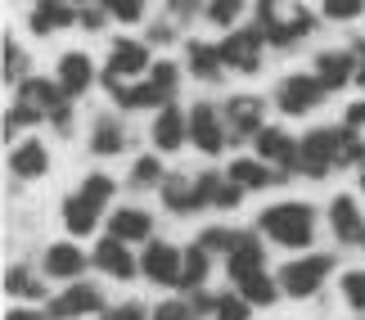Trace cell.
Segmentation results:
<instances>
[{"label":"cell","mask_w":365,"mask_h":320,"mask_svg":"<svg viewBox=\"0 0 365 320\" xmlns=\"http://www.w3.org/2000/svg\"><path fill=\"white\" fill-rule=\"evenodd\" d=\"M63 5H68V0H63Z\"/></svg>","instance_id":"816d5d0a"},{"label":"cell","mask_w":365,"mask_h":320,"mask_svg":"<svg viewBox=\"0 0 365 320\" xmlns=\"http://www.w3.org/2000/svg\"><path fill=\"white\" fill-rule=\"evenodd\" d=\"M113 100H118V108L135 113V108H158L167 95L153 86V81H126V86H118V91H113Z\"/></svg>","instance_id":"d4e9b609"},{"label":"cell","mask_w":365,"mask_h":320,"mask_svg":"<svg viewBox=\"0 0 365 320\" xmlns=\"http://www.w3.org/2000/svg\"><path fill=\"white\" fill-rule=\"evenodd\" d=\"M190 140L207 158L226 149V122H221L217 104H194V113H190Z\"/></svg>","instance_id":"52a82bcc"},{"label":"cell","mask_w":365,"mask_h":320,"mask_svg":"<svg viewBox=\"0 0 365 320\" xmlns=\"http://www.w3.org/2000/svg\"><path fill=\"white\" fill-rule=\"evenodd\" d=\"M226 267H230V280L235 284H240L244 275L266 271V253H262V239H257V234H235L230 248H226Z\"/></svg>","instance_id":"30bf717a"},{"label":"cell","mask_w":365,"mask_h":320,"mask_svg":"<svg viewBox=\"0 0 365 320\" xmlns=\"http://www.w3.org/2000/svg\"><path fill=\"white\" fill-rule=\"evenodd\" d=\"M81 27H104V14L100 9H86V14H81Z\"/></svg>","instance_id":"bcb514c9"},{"label":"cell","mask_w":365,"mask_h":320,"mask_svg":"<svg viewBox=\"0 0 365 320\" xmlns=\"http://www.w3.org/2000/svg\"><path fill=\"white\" fill-rule=\"evenodd\" d=\"M240 194H244V190H240V185H235V180L226 176V180H221V190H217V199H212V203H217V207H240Z\"/></svg>","instance_id":"b9f144b4"},{"label":"cell","mask_w":365,"mask_h":320,"mask_svg":"<svg viewBox=\"0 0 365 320\" xmlns=\"http://www.w3.org/2000/svg\"><path fill=\"white\" fill-rule=\"evenodd\" d=\"M235 289H240V294L252 302V307H271V302L279 298V280H271L266 271H257V275H244V280L235 284Z\"/></svg>","instance_id":"f1b7e54d"},{"label":"cell","mask_w":365,"mask_h":320,"mask_svg":"<svg viewBox=\"0 0 365 320\" xmlns=\"http://www.w3.org/2000/svg\"><path fill=\"white\" fill-rule=\"evenodd\" d=\"M356 244H361V248H365V230H361V239H356Z\"/></svg>","instance_id":"681fc988"},{"label":"cell","mask_w":365,"mask_h":320,"mask_svg":"<svg viewBox=\"0 0 365 320\" xmlns=\"http://www.w3.org/2000/svg\"><path fill=\"white\" fill-rule=\"evenodd\" d=\"M140 271H145L149 284H163V289H180V271H185V253L172 244H149L145 257H140Z\"/></svg>","instance_id":"8992f818"},{"label":"cell","mask_w":365,"mask_h":320,"mask_svg":"<svg viewBox=\"0 0 365 320\" xmlns=\"http://www.w3.org/2000/svg\"><path fill=\"white\" fill-rule=\"evenodd\" d=\"M95 267L108 271L113 280H131L135 275V262H131V253H126V239H118V234H108V239L95 248Z\"/></svg>","instance_id":"ffe728a7"},{"label":"cell","mask_w":365,"mask_h":320,"mask_svg":"<svg viewBox=\"0 0 365 320\" xmlns=\"http://www.w3.org/2000/svg\"><path fill=\"white\" fill-rule=\"evenodd\" d=\"M226 127H230L235 140L262 131V100L257 95H235V100L226 104Z\"/></svg>","instance_id":"2e32d148"},{"label":"cell","mask_w":365,"mask_h":320,"mask_svg":"<svg viewBox=\"0 0 365 320\" xmlns=\"http://www.w3.org/2000/svg\"><path fill=\"white\" fill-rule=\"evenodd\" d=\"M347 127H356V131L365 127V100H361V104H352V108H347Z\"/></svg>","instance_id":"f6af8a7d"},{"label":"cell","mask_w":365,"mask_h":320,"mask_svg":"<svg viewBox=\"0 0 365 320\" xmlns=\"http://www.w3.org/2000/svg\"><path fill=\"white\" fill-rule=\"evenodd\" d=\"M343 302L356 307V311H365V271H347L343 275Z\"/></svg>","instance_id":"e575fe53"},{"label":"cell","mask_w":365,"mask_h":320,"mask_svg":"<svg viewBox=\"0 0 365 320\" xmlns=\"http://www.w3.org/2000/svg\"><path fill=\"white\" fill-rule=\"evenodd\" d=\"M312 27H316V19H312V14H307L302 5H293V14H289V19H279L275 27H266L262 36L271 41V46H293V41H298V36H307Z\"/></svg>","instance_id":"cb8c5ba5"},{"label":"cell","mask_w":365,"mask_h":320,"mask_svg":"<svg viewBox=\"0 0 365 320\" xmlns=\"http://www.w3.org/2000/svg\"><path fill=\"white\" fill-rule=\"evenodd\" d=\"M158 180H167L158 158H135V167H131V185L135 190H149V185H158Z\"/></svg>","instance_id":"1f68e13d"},{"label":"cell","mask_w":365,"mask_h":320,"mask_svg":"<svg viewBox=\"0 0 365 320\" xmlns=\"http://www.w3.org/2000/svg\"><path fill=\"white\" fill-rule=\"evenodd\" d=\"M153 320H194V302H158L153 307Z\"/></svg>","instance_id":"f35d334b"},{"label":"cell","mask_w":365,"mask_h":320,"mask_svg":"<svg viewBox=\"0 0 365 320\" xmlns=\"http://www.w3.org/2000/svg\"><path fill=\"white\" fill-rule=\"evenodd\" d=\"M81 194H91V199L104 207L108 199H113V176H104V172H91V176H86V185H81Z\"/></svg>","instance_id":"8d00e7d4"},{"label":"cell","mask_w":365,"mask_h":320,"mask_svg":"<svg viewBox=\"0 0 365 320\" xmlns=\"http://www.w3.org/2000/svg\"><path fill=\"white\" fill-rule=\"evenodd\" d=\"M104 307V298H100V289H91V284H73L68 294H59L50 302V320H77V316H91V311H100Z\"/></svg>","instance_id":"4fadbf2b"},{"label":"cell","mask_w":365,"mask_h":320,"mask_svg":"<svg viewBox=\"0 0 365 320\" xmlns=\"http://www.w3.org/2000/svg\"><path fill=\"white\" fill-rule=\"evenodd\" d=\"M356 59H361V68H356V81L365 86V41H356Z\"/></svg>","instance_id":"7dc6e473"},{"label":"cell","mask_w":365,"mask_h":320,"mask_svg":"<svg viewBox=\"0 0 365 320\" xmlns=\"http://www.w3.org/2000/svg\"><path fill=\"white\" fill-rule=\"evenodd\" d=\"M73 19H77L73 5H63V0H41V5L32 9V19H27V23H32V32H36V36H50L54 27H68Z\"/></svg>","instance_id":"484cf974"},{"label":"cell","mask_w":365,"mask_h":320,"mask_svg":"<svg viewBox=\"0 0 365 320\" xmlns=\"http://www.w3.org/2000/svg\"><path fill=\"white\" fill-rule=\"evenodd\" d=\"M230 239H235L230 230H203V234H199V244L207 248V253H212V248H230Z\"/></svg>","instance_id":"7bdbcfd3"},{"label":"cell","mask_w":365,"mask_h":320,"mask_svg":"<svg viewBox=\"0 0 365 320\" xmlns=\"http://www.w3.org/2000/svg\"><path fill=\"white\" fill-rule=\"evenodd\" d=\"M100 5L113 14V19H122V23H140V19H145V0H100Z\"/></svg>","instance_id":"d590c367"},{"label":"cell","mask_w":365,"mask_h":320,"mask_svg":"<svg viewBox=\"0 0 365 320\" xmlns=\"http://www.w3.org/2000/svg\"><path fill=\"white\" fill-rule=\"evenodd\" d=\"M257 230L262 234H271L275 244H284V248H307L312 244V234H316V212L307 203H275V207H266V212L257 217Z\"/></svg>","instance_id":"7a4b0ae2"},{"label":"cell","mask_w":365,"mask_h":320,"mask_svg":"<svg viewBox=\"0 0 365 320\" xmlns=\"http://www.w3.org/2000/svg\"><path fill=\"white\" fill-rule=\"evenodd\" d=\"M190 73L199 81H217L226 73V59H221V46H203V41H190Z\"/></svg>","instance_id":"4316f807"},{"label":"cell","mask_w":365,"mask_h":320,"mask_svg":"<svg viewBox=\"0 0 365 320\" xmlns=\"http://www.w3.org/2000/svg\"><path fill=\"white\" fill-rule=\"evenodd\" d=\"M248 311H252V302L244 298V294H226V298H217V320H248Z\"/></svg>","instance_id":"d6a6232c"},{"label":"cell","mask_w":365,"mask_h":320,"mask_svg":"<svg viewBox=\"0 0 365 320\" xmlns=\"http://www.w3.org/2000/svg\"><path fill=\"white\" fill-rule=\"evenodd\" d=\"M95 221H100V203H95L91 194H73V199H63V226L73 234H91Z\"/></svg>","instance_id":"603a6c76"},{"label":"cell","mask_w":365,"mask_h":320,"mask_svg":"<svg viewBox=\"0 0 365 320\" xmlns=\"http://www.w3.org/2000/svg\"><path fill=\"white\" fill-rule=\"evenodd\" d=\"M262 32L257 27H248V32H230L226 41H221V59H226V68H235V73L252 77L262 68Z\"/></svg>","instance_id":"ba28073f"},{"label":"cell","mask_w":365,"mask_h":320,"mask_svg":"<svg viewBox=\"0 0 365 320\" xmlns=\"http://www.w3.org/2000/svg\"><path fill=\"white\" fill-rule=\"evenodd\" d=\"M108 230H113L118 239H126V244H140V239L153 234V217L140 212V207H118V212L108 217Z\"/></svg>","instance_id":"7402d4cb"},{"label":"cell","mask_w":365,"mask_h":320,"mask_svg":"<svg viewBox=\"0 0 365 320\" xmlns=\"http://www.w3.org/2000/svg\"><path fill=\"white\" fill-rule=\"evenodd\" d=\"M81 271H86V253L77 244H50L46 248V275H54V280H77Z\"/></svg>","instance_id":"d6986e66"},{"label":"cell","mask_w":365,"mask_h":320,"mask_svg":"<svg viewBox=\"0 0 365 320\" xmlns=\"http://www.w3.org/2000/svg\"><path fill=\"white\" fill-rule=\"evenodd\" d=\"M329 271H334V257L329 253H307V257L289 262V267L279 271V289H284L289 298H312L316 289L329 280Z\"/></svg>","instance_id":"3957f363"},{"label":"cell","mask_w":365,"mask_h":320,"mask_svg":"<svg viewBox=\"0 0 365 320\" xmlns=\"http://www.w3.org/2000/svg\"><path fill=\"white\" fill-rule=\"evenodd\" d=\"M356 68H361V59H356V54H347V50L316 54V77H320V86H325V91H343L347 81H356Z\"/></svg>","instance_id":"7c38bea8"},{"label":"cell","mask_w":365,"mask_h":320,"mask_svg":"<svg viewBox=\"0 0 365 320\" xmlns=\"http://www.w3.org/2000/svg\"><path fill=\"white\" fill-rule=\"evenodd\" d=\"M361 194H365V172H361Z\"/></svg>","instance_id":"f907efd6"},{"label":"cell","mask_w":365,"mask_h":320,"mask_svg":"<svg viewBox=\"0 0 365 320\" xmlns=\"http://www.w3.org/2000/svg\"><path fill=\"white\" fill-rule=\"evenodd\" d=\"M113 320H145V307H140V302H126L122 311H113Z\"/></svg>","instance_id":"ee69618b"},{"label":"cell","mask_w":365,"mask_h":320,"mask_svg":"<svg viewBox=\"0 0 365 320\" xmlns=\"http://www.w3.org/2000/svg\"><path fill=\"white\" fill-rule=\"evenodd\" d=\"M190 140V118L180 113L176 104H163V113L153 118V145L163 149V154H172V149H180Z\"/></svg>","instance_id":"9a60e30c"},{"label":"cell","mask_w":365,"mask_h":320,"mask_svg":"<svg viewBox=\"0 0 365 320\" xmlns=\"http://www.w3.org/2000/svg\"><path fill=\"white\" fill-rule=\"evenodd\" d=\"M122 145H126V131L118 127L113 118H100L91 127V149H95V154H122Z\"/></svg>","instance_id":"f546056e"},{"label":"cell","mask_w":365,"mask_h":320,"mask_svg":"<svg viewBox=\"0 0 365 320\" xmlns=\"http://www.w3.org/2000/svg\"><path fill=\"white\" fill-rule=\"evenodd\" d=\"M54 81H59V91L68 95V100H77V95H86L91 91V81H95V63L86 59L81 50H68L59 68H54Z\"/></svg>","instance_id":"8fae6325"},{"label":"cell","mask_w":365,"mask_h":320,"mask_svg":"<svg viewBox=\"0 0 365 320\" xmlns=\"http://www.w3.org/2000/svg\"><path fill=\"white\" fill-rule=\"evenodd\" d=\"M257 154H262V162H275L279 176H284V172H293V167L302 162V140L284 135L279 127H262L257 131Z\"/></svg>","instance_id":"9c48e42d"},{"label":"cell","mask_w":365,"mask_h":320,"mask_svg":"<svg viewBox=\"0 0 365 320\" xmlns=\"http://www.w3.org/2000/svg\"><path fill=\"white\" fill-rule=\"evenodd\" d=\"M361 9H365V0H325V19H334V23L356 19Z\"/></svg>","instance_id":"74e56055"},{"label":"cell","mask_w":365,"mask_h":320,"mask_svg":"<svg viewBox=\"0 0 365 320\" xmlns=\"http://www.w3.org/2000/svg\"><path fill=\"white\" fill-rule=\"evenodd\" d=\"M203 280H207V248L194 239V244L185 248V271H180V289H185V294H199Z\"/></svg>","instance_id":"83f0119b"},{"label":"cell","mask_w":365,"mask_h":320,"mask_svg":"<svg viewBox=\"0 0 365 320\" xmlns=\"http://www.w3.org/2000/svg\"><path fill=\"white\" fill-rule=\"evenodd\" d=\"M163 207L167 212H176V217H190V212H199L203 199H199V180L194 176H167L163 180Z\"/></svg>","instance_id":"5bb4252c"},{"label":"cell","mask_w":365,"mask_h":320,"mask_svg":"<svg viewBox=\"0 0 365 320\" xmlns=\"http://www.w3.org/2000/svg\"><path fill=\"white\" fill-rule=\"evenodd\" d=\"M5 289H9L14 298H41V294H46V284H41V280H36V275L27 271V267H9Z\"/></svg>","instance_id":"4dcf8cb0"},{"label":"cell","mask_w":365,"mask_h":320,"mask_svg":"<svg viewBox=\"0 0 365 320\" xmlns=\"http://www.w3.org/2000/svg\"><path fill=\"white\" fill-rule=\"evenodd\" d=\"M244 14V0H212L207 5V23H217V27H235V19Z\"/></svg>","instance_id":"836d02e7"},{"label":"cell","mask_w":365,"mask_h":320,"mask_svg":"<svg viewBox=\"0 0 365 320\" xmlns=\"http://www.w3.org/2000/svg\"><path fill=\"white\" fill-rule=\"evenodd\" d=\"M329 226H334V234H339L343 244H356V239H361V230H365L356 199H347V194H339V199L329 203Z\"/></svg>","instance_id":"44dd1931"},{"label":"cell","mask_w":365,"mask_h":320,"mask_svg":"<svg viewBox=\"0 0 365 320\" xmlns=\"http://www.w3.org/2000/svg\"><path fill=\"white\" fill-rule=\"evenodd\" d=\"M23 77V54L14 46V36H5V81H19Z\"/></svg>","instance_id":"60d3db41"},{"label":"cell","mask_w":365,"mask_h":320,"mask_svg":"<svg viewBox=\"0 0 365 320\" xmlns=\"http://www.w3.org/2000/svg\"><path fill=\"white\" fill-rule=\"evenodd\" d=\"M320 100H325V86H320L316 73H289L275 86V108H279V113H289V118L312 113Z\"/></svg>","instance_id":"277c9868"},{"label":"cell","mask_w":365,"mask_h":320,"mask_svg":"<svg viewBox=\"0 0 365 320\" xmlns=\"http://www.w3.org/2000/svg\"><path fill=\"white\" fill-rule=\"evenodd\" d=\"M176 73H180L176 63H153V68H149V81H153L163 95H172V91H176Z\"/></svg>","instance_id":"ab89813d"},{"label":"cell","mask_w":365,"mask_h":320,"mask_svg":"<svg viewBox=\"0 0 365 320\" xmlns=\"http://www.w3.org/2000/svg\"><path fill=\"white\" fill-rule=\"evenodd\" d=\"M140 73H149V50L140 46V41L118 36L113 50H108V63H104V86L118 91V86H126V81H135Z\"/></svg>","instance_id":"5b68a950"},{"label":"cell","mask_w":365,"mask_h":320,"mask_svg":"<svg viewBox=\"0 0 365 320\" xmlns=\"http://www.w3.org/2000/svg\"><path fill=\"white\" fill-rule=\"evenodd\" d=\"M240 190H266V185H284V176L271 172L262 158H235L230 162V172H226Z\"/></svg>","instance_id":"ac0fdd59"},{"label":"cell","mask_w":365,"mask_h":320,"mask_svg":"<svg viewBox=\"0 0 365 320\" xmlns=\"http://www.w3.org/2000/svg\"><path fill=\"white\" fill-rule=\"evenodd\" d=\"M9 320H41L36 311H9Z\"/></svg>","instance_id":"c3c4849f"},{"label":"cell","mask_w":365,"mask_h":320,"mask_svg":"<svg viewBox=\"0 0 365 320\" xmlns=\"http://www.w3.org/2000/svg\"><path fill=\"white\" fill-rule=\"evenodd\" d=\"M9 172L19 176V180H41L50 172V149L41 145V140H23V145H14V154H9Z\"/></svg>","instance_id":"e0dca14e"},{"label":"cell","mask_w":365,"mask_h":320,"mask_svg":"<svg viewBox=\"0 0 365 320\" xmlns=\"http://www.w3.org/2000/svg\"><path fill=\"white\" fill-rule=\"evenodd\" d=\"M356 127H320V131H312L302 140V162H298V172H307L312 180H320V176H329L339 162H356Z\"/></svg>","instance_id":"6da1fadb"}]
</instances>
